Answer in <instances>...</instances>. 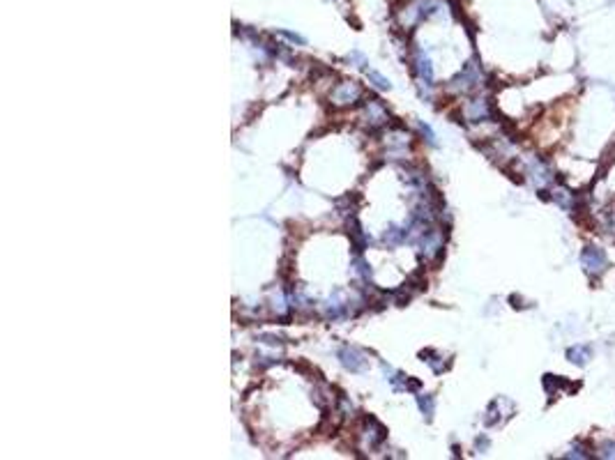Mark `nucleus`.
<instances>
[{"mask_svg":"<svg viewBox=\"0 0 615 460\" xmlns=\"http://www.w3.org/2000/svg\"><path fill=\"white\" fill-rule=\"evenodd\" d=\"M581 265L590 276H599L608 267L606 253L599 247H585L583 253H581Z\"/></svg>","mask_w":615,"mask_h":460,"instance_id":"1","label":"nucleus"},{"mask_svg":"<svg viewBox=\"0 0 615 460\" xmlns=\"http://www.w3.org/2000/svg\"><path fill=\"white\" fill-rule=\"evenodd\" d=\"M339 359H341L343 366L350 370V373H360V370L367 368V359H362L360 350H355V348H341L339 350Z\"/></svg>","mask_w":615,"mask_h":460,"instance_id":"2","label":"nucleus"},{"mask_svg":"<svg viewBox=\"0 0 615 460\" xmlns=\"http://www.w3.org/2000/svg\"><path fill=\"white\" fill-rule=\"evenodd\" d=\"M360 94H362L360 85L353 83V81H346V83H341V85L332 92V99L336 101V104L346 106V104H353L355 99H360Z\"/></svg>","mask_w":615,"mask_h":460,"instance_id":"3","label":"nucleus"},{"mask_svg":"<svg viewBox=\"0 0 615 460\" xmlns=\"http://www.w3.org/2000/svg\"><path fill=\"white\" fill-rule=\"evenodd\" d=\"M567 357H569V362L576 364V366H585V364L592 359V348L590 345H574V348L567 350Z\"/></svg>","mask_w":615,"mask_h":460,"instance_id":"4","label":"nucleus"},{"mask_svg":"<svg viewBox=\"0 0 615 460\" xmlns=\"http://www.w3.org/2000/svg\"><path fill=\"white\" fill-rule=\"evenodd\" d=\"M408 238V230H403V228H394L392 226L387 233H385V242H387V244H401V242Z\"/></svg>","mask_w":615,"mask_h":460,"instance_id":"5","label":"nucleus"},{"mask_svg":"<svg viewBox=\"0 0 615 460\" xmlns=\"http://www.w3.org/2000/svg\"><path fill=\"white\" fill-rule=\"evenodd\" d=\"M417 405H420L422 415H427V419L431 421V417H434V396H417Z\"/></svg>","mask_w":615,"mask_h":460,"instance_id":"6","label":"nucleus"},{"mask_svg":"<svg viewBox=\"0 0 615 460\" xmlns=\"http://www.w3.org/2000/svg\"><path fill=\"white\" fill-rule=\"evenodd\" d=\"M420 74H422V79L427 81V85H431V81H434V67H431L427 58L420 60Z\"/></svg>","mask_w":615,"mask_h":460,"instance_id":"7","label":"nucleus"},{"mask_svg":"<svg viewBox=\"0 0 615 460\" xmlns=\"http://www.w3.org/2000/svg\"><path fill=\"white\" fill-rule=\"evenodd\" d=\"M369 79L374 81V83H376L378 87H381V90H390V87H392L390 79L381 76V74H378V72H369Z\"/></svg>","mask_w":615,"mask_h":460,"instance_id":"8","label":"nucleus"},{"mask_svg":"<svg viewBox=\"0 0 615 460\" xmlns=\"http://www.w3.org/2000/svg\"><path fill=\"white\" fill-rule=\"evenodd\" d=\"M599 456L601 458H615V442H604L599 446Z\"/></svg>","mask_w":615,"mask_h":460,"instance_id":"9","label":"nucleus"},{"mask_svg":"<svg viewBox=\"0 0 615 460\" xmlns=\"http://www.w3.org/2000/svg\"><path fill=\"white\" fill-rule=\"evenodd\" d=\"M420 129H422L424 136H427L429 143H431V145H436V138H434V132H431V127H429V125H424V123H420Z\"/></svg>","mask_w":615,"mask_h":460,"instance_id":"10","label":"nucleus"},{"mask_svg":"<svg viewBox=\"0 0 615 460\" xmlns=\"http://www.w3.org/2000/svg\"><path fill=\"white\" fill-rule=\"evenodd\" d=\"M281 35L283 37H288L290 42H297V44H304V39L300 37V35H295V32H286V30H281Z\"/></svg>","mask_w":615,"mask_h":460,"instance_id":"11","label":"nucleus"},{"mask_svg":"<svg viewBox=\"0 0 615 460\" xmlns=\"http://www.w3.org/2000/svg\"><path fill=\"white\" fill-rule=\"evenodd\" d=\"M261 341L268 343V345H276V343H281V338H276V336H261Z\"/></svg>","mask_w":615,"mask_h":460,"instance_id":"12","label":"nucleus"}]
</instances>
